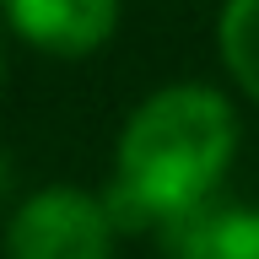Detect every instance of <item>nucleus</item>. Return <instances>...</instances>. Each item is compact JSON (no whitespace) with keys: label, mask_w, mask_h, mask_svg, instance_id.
Here are the masks:
<instances>
[{"label":"nucleus","mask_w":259,"mask_h":259,"mask_svg":"<svg viewBox=\"0 0 259 259\" xmlns=\"http://www.w3.org/2000/svg\"><path fill=\"white\" fill-rule=\"evenodd\" d=\"M238 157V108L205 81H173L135 103L113 146L108 200L119 232H167L200 205L222 200Z\"/></svg>","instance_id":"f257e3e1"},{"label":"nucleus","mask_w":259,"mask_h":259,"mask_svg":"<svg viewBox=\"0 0 259 259\" xmlns=\"http://www.w3.org/2000/svg\"><path fill=\"white\" fill-rule=\"evenodd\" d=\"M119 222L103 194L81 184H49V189L16 200L6 222V259H113Z\"/></svg>","instance_id":"f03ea898"},{"label":"nucleus","mask_w":259,"mask_h":259,"mask_svg":"<svg viewBox=\"0 0 259 259\" xmlns=\"http://www.w3.org/2000/svg\"><path fill=\"white\" fill-rule=\"evenodd\" d=\"M124 0H0V22L54 60H87L119 32Z\"/></svg>","instance_id":"7ed1b4c3"},{"label":"nucleus","mask_w":259,"mask_h":259,"mask_svg":"<svg viewBox=\"0 0 259 259\" xmlns=\"http://www.w3.org/2000/svg\"><path fill=\"white\" fill-rule=\"evenodd\" d=\"M167 259H259V205L210 200L162 232Z\"/></svg>","instance_id":"20e7f679"},{"label":"nucleus","mask_w":259,"mask_h":259,"mask_svg":"<svg viewBox=\"0 0 259 259\" xmlns=\"http://www.w3.org/2000/svg\"><path fill=\"white\" fill-rule=\"evenodd\" d=\"M216 49H222L227 76L259 103V0H222Z\"/></svg>","instance_id":"39448f33"},{"label":"nucleus","mask_w":259,"mask_h":259,"mask_svg":"<svg viewBox=\"0 0 259 259\" xmlns=\"http://www.w3.org/2000/svg\"><path fill=\"white\" fill-rule=\"evenodd\" d=\"M11 178H16V167H11V151H6V146H0V200H6V194H11Z\"/></svg>","instance_id":"423d86ee"},{"label":"nucleus","mask_w":259,"mask_h":259,"mask_svg":"<svg viewBox=\"0 0 259 259\" xmlns=\"http://www.w3.org/2000/svg\"><path fill=\"white\" fill-rule=\"evenodd\" d=\"M0 76H6V22H0Z\"/></svg>","instance_id":"0eeeda50"}]
</instances>
